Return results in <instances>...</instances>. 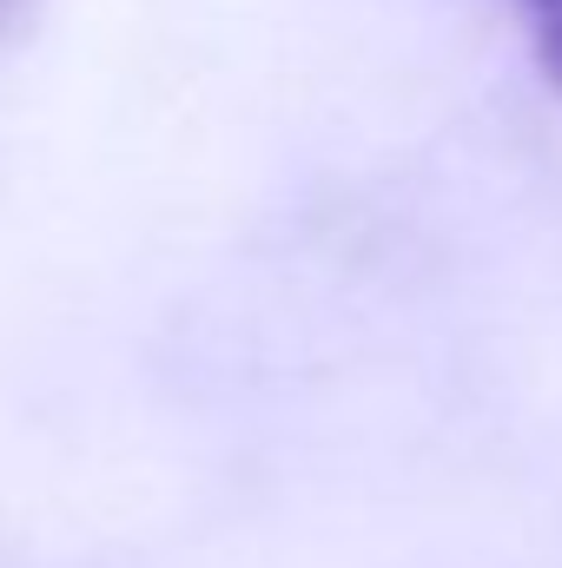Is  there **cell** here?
<instances>
[{
    "mask_svg": "<svg viewBox=\"0 0 562 568\" xmlns=\"http://www.w3.org/2000/svg\"><path fill=\"white\" fill-rule=\"evenodd\" d=\"M530 13V33H536V53L550 67V80L562 87V0H523Z\"/></svg>",
    "mask_w": 562,
    "mask_h": 568,
    "instance_id": "obj_1",
    "label": "cell"
}]
</instances>
